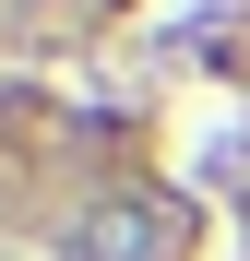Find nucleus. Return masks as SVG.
<instances>
[{"label": "nucleus", "mask_w": 250, "mask_h": 261, "mask_svg": "<svg viewBox=\"0 0 250 261\" xmlns=\"http://www.w3.org/2000/svg\"><path fill=\"white\" fill-rule=\"evenodd\" d=\"M167 249H179V214L143 202V190L83 202V226H72V261H167Z\"/></svg>", "instance_id": "obj_1"}]
</instances>
